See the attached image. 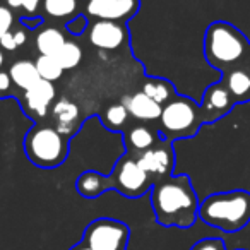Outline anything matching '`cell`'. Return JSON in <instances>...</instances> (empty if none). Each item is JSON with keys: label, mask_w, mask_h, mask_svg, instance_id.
Here are the masks:
<instances>
[{"label": "cell", "mask_w": 250, "mask_h": 250, "mask_svg": "<svg viewBox=\"0 0 250 250\" xmlns=\"http://www.w3.org/2000/svg\"><path fill=\"white\" fill-rule=\"evenodd\" d=\"M14 12L7 5L0 4V38L14 29Z\"/></svg>", "instance_id": "d4e9b609"}, {"label": "cell", "mask_w": 250, "mask_h": 250, "mask_svg": "<svg viewBox=\"0 0 250 250\" xmlns=\"http://www.w3.org/2000/svg\"><path fill=\"white\" fill-rule=\"evenodd\" d=\"M55 59L59 60V63L62 65L63 70L76 69L81 63V60H83V48L74 40H67L62 48L55 53Z\"/></svg>", "instance_id": "603a6c76"}, {"label": "cell", "mask_w": 250, "mask_h": 250, "mask_svg": "<svg viewBox=\"0 0 250 250\" xmlns=\"http://www.w3.org/2000/svg\"><path fill=\"white\" fill-rule=\"evenodd\" d=\"M0 48L5 50V52H12V50L18 48V43H16L12 31H11V33H7L5 36H2V38H0Z\"/></svg>", "instance_id": "f546056e"}, {"label": "cell", "mask_w": 250, "mask_h": 250, "mask_svg": "<svg viewBox=\"0 0 250 250\" xmlns=\"http://www.w3.org/2000/svg\"><path fill=\"white\" fill-rule=\"evenodd\" d=\"M76 190L79 195L86 199H96L106 190H111L110 177L100 173V171L87 170L81 173L76 180Z\"/></svg>", "instance_id": "9a60e30c"}, {"label": "cell", "mask_w": 250, "mask_h": 250, "mask_svg": "<svg viewBox=\"0 0 250 250\" xmlns=\"http://www.w3.org/2000/svg\"><path fill=\"white\" fill-rule=\"evenodd\" d=\"M0 4L7 5L11 11H22V0H0Z\"/></svg>", "instance_id": "1f68e13d"}, {"label": "cell", "mask_w": 250, "mask_h": 250, "mask_svg": "<svg viewBox=\"0 0 250 250\" xmlns=\"http://www.w3.org/2000/svg\"><path fill=\"white\" fill-rule=\"evenodd\" d=\"M233 103L235 101H233L229 91L226 89L225 83L211 84L204 91V96H202V103H201L204 124H212L218 118H221L223 115H226L231 110Z\"/></svg>", "instance_id": "7c38bea8"}, {"label": "cell", "mask_w": 250, "mask_h": 250, "mask_svg": "<svg viewBox=\"0 0 250 250\" xmlns=\"http://www.w3.org/2000/svg\"><path fill=\"white\" fill-rule=\"evenodd\" d=\"M233 101L250 100V72L245 69H231L223 79Z\"/></svg>", "instance_id": "ffe728a7"}, {"label": "cell", "mask_w": 250, "mask_h": 250, "mask_svg": "<svg viewBox=\"0 0 250 250\" xmlns=\"http://www.w3.org/2000/svg\"><path fill=\"white\" fill-rule=\"evenodd\" d=\"M160 139H161L160 132H158L156 129H153L151 125H146V124L130 125L124 134L127 154H130V156H137V154L147 151Z\"/></svg>", "instance_id": "4fadbf2b"}, {"label": "cell", "mask_w": 250, "mask_h": 250, "mask_svg": "<svg viewBox=\"0 0 250 250\" xmlns=\"http://www.w3.org/2000/svg\"><path fill=\"white\" fill-rule=\"evenodd\" d=\"M83 7V0H43L42 11L52 21L70 22L76 19Z\"/></svg>", "instance_id": "e0dca14e"}, {"label": "cell", "mask_w": 250, "mask_h": 250, "mask_svg": "<svg viewBox=\"0 0 250 250\" xmlns=\"http://www.w3.org/2000/svg\"><path fill=\"white\" fill-rule=\"evenodd\" d=\"M36 70H38L40 77L45 81H50V83H55L62 77L63 69L59 63V60L55 59V55H40L38 59L35 60Z\"/></svg>", "instance_id": "cb8c5ba5"}, {"label": "cell", "mask_w": 250, "mask_h": 250, "mask_svg": "<svg viewBox=\"0 0 250 250\" xmlns=\"http://www.w3.org/2000/svg\"><path fill=\"white\" fill-rule=\"evenodd\" d=\"M12 86H14V83H12L9 70L7 72H5V70H0V98L7 96L12 91Z\"/></svg>", "instance_id": "83f0119b"}, {"label": "cell", "mask_w": 250, "mask_h": 250, "mask_svg": "<svg viewBox=\"0 0 250 250\" xmlns=\"http://www.w3.org/2000/svg\"><path fill=\"white\" fill-rule=\"evenodd\" d=\"M9 74H11V79L14 83V86L19 87L21 91H28L29 87H33L42 79L38 70H36L35 62L26 59L16 60L11 65V69H9Z\"/></svg>", "instance_id": "d6986e66"}, {"label": "cell", "mask_w": 250, "mask_h": 250, "mask_svg": "<svg viewBox=\"0 0 250 250\" xmlns=\"http://www.w3.org/2000/svg\"><path fill=\"white\" fill-rule=\"evenodd\" d=\"M199 218L225 233H235L250 223V192L229 190L211 194L199 204Z\"/></svg>", "instance_id": "7a4b0ae2"}, {"label": "cell", "mask_w": 250, "mask_h": 250, "mask_svg": "<svg viewBox=\"0 0 250 250\" xmlns=\"http://www.w3.org/2000/svg\"><path fill=\"white\" fill-rule=\"evenodd\" d=\"M70 250H93L91 249L89 245H87V243H84V242H81V243H77V245H74L72 249Z\"/></svg>", "instance_id": "d6a6232c"}, {"label": "cell", "mask_w": 250, "mask_h": 250, "mask_svg": "<svg viewBox=\"0 0 250 250\" xmlns=\"http://www.w3.org/2000/svg\"><path fill=\"white\" fill-rule=\"evenodd\" d=\"M43 0H22V12L26 14V19L36 16V12L42 9Z\"/></svg>", "instance_id": "f1b7e54d"}, {"label": "cell", "mask_w": 250, "mask_h": 250, "mask_svg": "<svg viewBox=\"0 0 250 250\" xmlns=\"http://www.w3.org/2000/svg\"><path fill=\"white\" fill-rule=\"evenodd\" d=\"M143 93L147 94L151 100H154L161 106H165L168 101H171L177 96L175 86L163 77H147L143 84Z\"/></svg>", "instance_id": "44dd1931"}, {"label": "cell", "mask_w": 250, "mask_h": 250, "mask_svg": "<svg viewBox=\"0 0 250 250\" xmlns=\"http://www.w3.org/2000/svg\"><path fill=\"white\" fill-rule=\"evenodd\" d=\"M134 158L139 163V167L149 175L154 184L171 177V173H173L175 153L173 144L170 141L160 139L153 147H149L147 151H144V153L137 154Z\"/></svg>", "instance_id": "9c48e42d"}, {"label": "cell", "mask_w": 250, "mask_h": 250, "mask_svg": "<svg viewBox=\"0 0 250 250\" xmlns=\"http://www.w3.org/2000/svg\"><path fill=\"white\" fill-rule=\"evenodd\" d=\"M4 62H5V53H4V50L0 48V69H2V65H4Z\"/></svg>", "instance_id": "836d02e7"}, {"label": "cell", "mask_w": 250, "mask_h": 250, "mask_svg": "<svg viewBox=\"0 0 250 250\" xmlns=\"http://www.w3.org/2000/svg\"><path fill=\"white\" fill-rule=\"evenodd\" d=\"M238 250H245V249H238Z\"/></svg>", "instance_id": "e575fe53"}, {"label": "cell", "mask_w": 250, "mask_h": 250, "mask_svg": "<svg viewBox=\"0 0 250 250\" xmlns=\"http://www.w3.org/2000/svg\"><path fill=\"white\" fill-rule=\"evenodd\" d=\"M129 226L118 219L98 218L87 225L84 231V243L93 250H127Z\"/></svg>", "instance_id": "52a82bcc"}, {"label": "cell", "mask_w": 250, "mask_h": 250, "mask_svg": "<svg viewBox=\"0 0 250 250\" xmlns=\"http://www.w3.org/2000/svg\"><path fill=\"white\" fill-rule=\"evenodd\" d=\"M24 154L35 167L52 170L65 161L69 156V139L57 127L38 122L33 125L22 141Z\"/></svg>", "instance_id": "277c9868"}, {"label": "cell", "mask_w": 250, "mask_h": 250, "mask_svg": "<svg viewBox=\"0 0 250 250\" xmlns=\"http://www.w3.org/2000/svg\"><path fill=\"white\" fill-rule=\"evenodd\" d=\"M86 26H87V19H86V16H77L76 19H72L70 22H67L65 24V28H67V31H70L72 35H81V33L86 29Z\"/></svg>", "instance_id": "4316f807"}, {"label": "cell", "mask_w": 250, "mask_h": 250, "mask_svg": "<svg viewBox=\"0 0 250 250\" xmlns=\"http://www.w3.org/2000/svg\"><path fill=\"white\" fill-rule=\"evenodd\" d=\"M52 118L55 120V127L59 132H62L67 137L77 127L79 122V108L74 101L62 98V100L55 101L52 108Z\"/></svg>", "instance_id": "2e32d148"}, {"label": "cell", "mask_w": 250, "mask_h": 250, "mask_svg": "<svg viewBox=\"0 0 250 250\" xmlns=\"http://www.w3.org/2000/svg\"><path fill=\"white\" fill-rule=\"evenodd\" d=\"M87 40L101 50H117L129 40V31L124 22L93 21L87 28Z\"/></svg>", "instance_id": "30bf717a"}, {"label": "cell", "mask_w": 250, "mask_h": 250, "mask_svg": "<svg viewBox=\"0 0 250 250\" xmlns=\"http://www.w3.org/2000/svg\"><path fill=\"white\" fill-rule=\"evenodd\" d=\"M199 199L185 173L171 175L151 188V206L158 225L165 228H190L199 218Z\"/></svg>", "instance_id": "6da1fadb"}, {"label": "cell", "mask_w": 250, "mask_h": 250, "mask_svg": "<svg viewBox=\"0 0 250 250\" xmlns=\"http://www.w3.org/2000/svg\"><path fill=\"white\" fill-rule=\"evenodd\" d=\"M141 0H83L84 16L91 21L125 22L139 12Z\"/></svg>", "instance_id": "ba28073f"}, {"label": "cell", "mask_w": 250, "mask_h": 250, "mask_svg": "<svg viewBox=\"0 0 250 250\" xmlns=\"http://www.w3.org/2000/svg\"><path fill=\"white\" fill-rule=\"evenodd\" d=\"M122 104L127 108L130 117L139 122H158L161 110H163L161 104H158L154 100H151L143 91L125 96L122 100Z\"/></svg>", "instance_id": "5bb4252c"}, {"label": "cell", "mask_w": 250, "mask_h": 250, "mask_svg": "<svg viewBox=\"0 0 250 250\" xmlns=\"http://www.w3.org/2000/svg\"><path fill=\"white\" fill-rule=\"evenodd\" d=\"M204 124L201 104L187 96L177 94L168 101L158 118V132L165 141H178L194 137Z\"/></svg>", "instance_id": "5b68a950"}, {"label": "cell", "mask_w": 250, "mask_h": 250, "mask_svg": "<svg viewBox=\"0 0 250 250\" xmlns=\"http://www.w3.org/2000/svg\"><path fill=\"white\" fill-rule=\"evenodd\" d=\"M190 250H226L221 238H202L190 247Z\"/></svg>", "instance_id": "484cf974"}, {"label": "cell", "mask_w": 250, "mask_h": 250, "mask_svg": "<svg viewBox=\"0 0 250 250\" xmlns=\"http://www.w3.org/2000/svg\"><path fill=\"white\" fill-rule=\"evenodd\" d=\"M249 42L240 29L226 21L208 26L204 35V57L214 69L226 70L245 57Z\"/></svg>", "instance_id": "3957f363"}, {"label": "cell", "mask_w": 250, "mask_h": 250, "mask_svg": "<svg viewBox=\"0 0 250 250\" xmlns=\"http://www.w3.org/2000/svg\"><path fill=\"white\" fill-rule=\"evenodd\" d=\"M110 177L111 190H117L124 197L139 199L153 188L154 182L139 167L136 158L130 154H124L117 160Z\"/></svg>", "instance_id": "8992f818"}, {"label": "cell", "mask_w": 250, "mask_h": 250, "mask_svg": "<svg viewBox=\"0 0 250 250\" xmlns=\"http://www.w3.org/2000/svg\"><path fill=\"white\" fill-rule=\"evenodd\" d=\"M129 111L122 103H115L104 110L103 113V124L113 132H120L129 125Z\"/></svg>", "instance_id": "7402d4cb"}, {"label": "cell", "mask_w": 250, "mask_h": 250, "mask_svg": "<svg viewBox=\"0 0 250 250\" xmlns=\"http://www.w3.org/2000/svg\"><path fill=\"white\" fill-rule=\"evenodd\" d=\"M65 42V33L57 26H45L35 36V45L40 55H55Z\"/></svg>", "instance_id": "ac0fdd59"}, {"label": "cell", "mask_w": 250, "mask_h": 250, "mask_svg": "<svg viewBox=\"0 0 250 250\" xmlns=\"http://www.w3.org/2000/svg\"><path fill=\"white\" fill-rule=\"evenodd\" d=\"M22 93V110L35 118H45L52 108L57 91L53 83L40 79L35 86Z\"/></svg>", "instance_id": "8fae6325"}, {"label": "cell", "mask_w": 250, "mask_h": 250, "mask_svg": "<svg viewBox=\"0 0 250 250\" xmlns=\"http://www.w3.org/2000/svg\"><path fill=\"white\" fill-rule=\"evenodd\" d=\"M12 35H14V40H16V43H18V46L26 45V42H28V33H26V29L16 28V29H12Z\"/></svg>", "instance_id": "4dcf8cb0"}]
</instances>
